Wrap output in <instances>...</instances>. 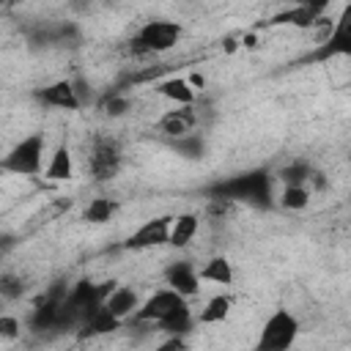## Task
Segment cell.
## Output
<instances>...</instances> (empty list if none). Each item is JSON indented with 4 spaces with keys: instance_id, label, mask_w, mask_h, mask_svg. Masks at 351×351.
Returning <instances> with one entry per match:
<instances>
[{
    "instance_id": "cell-4",
    "label": "cell",
    "mask_w": 351,
    "mask_h": 351,
    "mask_svg": "<svg viewBox=\"0 0 351 351\" xmlns=\"http://www.w3.org/2000/svg\"><path fill=\"white\" fill-rule=\"evenodd\" d=\"M44 148H47V137L41 132H33L27 137H22L0 162V167L5 173H16V176H38L44 173Z\"/></svg>"
},
{
    "instance_id": "cell-25",
    "label": "cell",
    "mask_w": 351,
    "mask_h": 351,
    "mask_svg": "<svg viewBox=\"0 0 351 351\" xmlns=\"http://www.w3.org/2000/svg\"><path fill=\"white\" fill-rule=\"evenodd\" d=\"M0 293H3L5 302L19 299V296L25 293V280H22L19 274H14V271H5V274L0 277Z\"/></svg>"
},
{
    "instance_id": "cell-20",
    "label": "cell",
    "mask_w": 351,
    "mask_h": 351,
    "mask_svg": "<svg viewBox=\"0 0 351 351\" xmlns=\"http://www.w3.org/2000/svg\"><path fill=\"white\" fill-rule=\"evenodd\" d=\"M115 211H118V200L99 195V197L88 200V206L82 208V219L90 222V225H104V222H110L115 217Z\"/></svg>"
},
{
    "instance_id": "cell-12",
    "label": "cell",
    "mask_w": 351,
    "mask_h": 351,
    "mask_svg": "<svg viewBox=\"0 0 351 351\" xmlns=\"http://www.w3.org/2000/svg\"><path fill=\"white\" fill-rule=\"evenodd\" d=\"M197 230H200V217L195 211H184V214L173 217V225H170V247H176V250L189 247L195 241Z\"/></svg>"
},
{
    "instance_id": "cell-10",
    "label": "cell",
    "mask_w": 351,
    "mask_h": 351,
    "mask_svg": "<svg viewBox=\"0 0 351 351\" xmlns=\"http://www.w3.org/2000/svg\"><path fill=\"white\" fill-rule=\"evenodd\" d=\"M33 96L44 104V107H58V110H80L82 101H80V93L74 88L71 80H55L38 90H33Z\"/></svg>"
},
{
    "instance_id": "cell-9",
    "label": "cell",
    "mask_w": 351,
    "mask_h": 351,
    "mask_svg": "<svg viewBox=\"0 0 351 351\" xmlns=\"http://www.w3.org/2000/svg\"><path fill=\"white\" fill-rule=\"evenodd\" d=\"M170 225H173V217H170V214L145 219V222L123 241V250H151V247L170 244Z\"/></svg>"
},
{
    "instance_id": "cell-2",
    "label": "cell",
    "mask_w": 351,
    "mask_h": 351,
    "mask_svg": "<svg viewBox=\"0 0 351 351\" xmlns=\"http://www.w3.org/2000/svg\"><path fill=\"white\" fill-rule=\"evenodd\" d=\"M85 162H88V173H90L93 181H99V184L112 181L123 167V145H121V140L115 134H110V132H96L88 140Z\"/></svg>"
},
{
    "instance_id": "cell-21",
    "label": "cell",
    "mask_w": 351,
    "mask_h": 351,
    "mask_svg": "<svg viewBox=\"0 0 351 351\" xmlns=\"http://www.w3.org/2000/svg\"><path fill=\"white\" fill-rule=\"evenodd\" d=\"M310 197H313V192L307 186H302V184H282L280 206L285 211H302V208H307Z\"/></svg>"
},
{
    "instance_id": "cell-1",
    "label": "cell",
    "mask_w": 351,
    "mask_h": 351,
    "mask_svg": "<svg viewBox=\"0 0 351 351\" xmlns=\"http://www.w3.org/2000/svg\"><path fill=\"white\" fill-rule=\"evenodd\" d=\"M181 36H184V27L178 22H170V19H148L126 41V52L132 58H151V55H159V52L173 49L181 41Z\"/></svg>"
},
{
    "instance_id": "cell-19",
    "label": "cell",
    "mask_w": 351,
    "mask_h": 351,
    "mask_svg": "<svg viewBox=\"0 0 351 351\" xmlns=\"http://www.w3.org/2000/svg\"><path fill=\"white\" fill-rule=\"evenodd\" d=\"M230 310H233V296H228V293H214V296L203 304V310L197 313V324H203V326H208V324H222V321L230 315Z\"/></svg>"
},
{
    "instance_id": "cell-8",
    "label": "cell",
    "mask_w": 351,
    "mask_h": 351,
    "mask_svg": "<svg viewBox=\"0 0 351 351\" xmlns=\"http://www.w3.org/2000/svg\"><path fill=\"white\" fill-rule=\"evenodd\" d=\"M197 126H200V115H197V107L195 104H173V110L162 112L159 121H156L159 134L167 137L170 143L178 140V137L192 134Z\"/></svg>"
},
{
    "instance_id": "cell-24",
    "label": "cell",
    "mask_w": 351,
    "mask_h": 351,
    "mask_svg": "<svg viewBox=\"0 0 351 351\" xmlns=\"http://www.w3.org/2000/svg\"><path fill=\"white\" fill-rule=\"evenodd\" d=\"M173 148L176 151H181L184 156H203V151H206V140L200 137V134H186V137H178V140H173Z\"/></svg>"
},
{
    "instance_id": "cell-6",
    "label": "cell",
    "mask_w": 351,
    "mask_h": 351,
    "mask_svg": "<svg viewBox=\"0 0 351 351\" xmlns=\"http://www.w3.org/2000/svg\"><path fill=\"white\" fill-rule=\"evenodd\" d=\"M189 299L184 296V293H178L176 288H159V291H154L145 302H140V307H137V313L132 315V324H140V326H156L162 318H167L170 313H176L178 307H184Z\"/></svg>"
},
{
    "instance_id": "cell-7",
    "label": "cell",
    "mask_w": 351,
    "mask_h": 351,
    "mask_svg": "<svg viewBox=\"0 0 351 351\" xmlns=\"http://www.w3.org/2000/svg\"><path fill=\"white\" fill-rule=\"evenodd\" d=\"M332 58H351V0L337 14L329 36L310 55V60H332Z\"/></svg>"
},
{
    "instance_id": "cell-13",
    "label": "cell",
    "mask_w": 351,
    "mask_h": 351,
    "mask_svg": "<svg viewBox=\"0 0 351 351\" xmlns=\"http://www.w3.org/2000/svg\"><path fill=\"white\" fill-rule=\"evenodd\" d=\"M121 324H123V321H121V318H115V315L101 304V307H96L93 313H88V315H85V321L80 324V337L110 335V332H115Z\"/></svg>"
},
{
    "instance_id": "cell-27",
    "label": "cell",
    "mask_w": 351,
    "mask_h": 351,
    "mask_svg": "<svg viewBox=\"0 0 351 351\" xmlns=\"http://www.w3.org/2000/svg\"><path fill=\"white\" fill-rule=\"evenodd\" d=\"M296 5H307V8H313V11H318V14H326V8L332 5V0H293Z\"/></svg>"
},
{
    "instance_id": "cell-5",
    "label": "cell",
    "mask_w": 351,
    "mask_h": 351,
    "mask_svg": "<svg viewBox=\"0 0 351 351\" xmlns=\"http://www.w3.org/2000/svg\"><path fill=\"white\" fill-rule=\"evenodd\" d=\"M296 335H299V318L285 310V307H277L266 321H263V329H261V337H258V348L261 351H285L296 343Z\"/></svg>"
},
{
    "instance_id": "cell-17",
    "label": "cell",
    "mask_w": 351,
    "mask_h": 351,
    "mask_svg": "<svg viewBox=\"0 0 351 351\" xmlns=\"http://www.w3.org/2000/svg\"><path fill=\"white\" fill-rule=\"evenodd\" d=\"M71 176H74V159H71L69 145L60 143L52 151V156H49V162L44 167V178H49V181H69Z\"/></svg>"
},
{
    "instance_id": "cell-14",
    "label": "cell",
    "mask_w": 351,
    "mask_h": 351,
    "mask_svg": "<svg viewBox=\"0 0 351 351\" xmlns=\"http://www.w3.org/2000/svg\"><path fill=\"white\" fill-rule=\"evenodd\" d=\"M321 19H324V14H318V11L307 8V5H296V3H293L291 8H285V11L274 14V16L269 19V25H291V27L310 30V27H315Z\"/></svg>"
},
{
    "instance_id": "cell-3",
    "label": "cell",
    "mask_w": 351,
    "mask_h": 351,
    "mask_svg": "<svg viewBox=\"0 0 351 351\" xmlns=\"http://www.w3.org/2000/svg\"><path fill=\"white\" fill-rule=\"evenodd\" d=\"M211 195H222L236 203H250L258 208H271V176L269 170H252L225 184H217Z\"/></svg>"
},
{
    "instance_id": "cell-11",
    "label": "cell",
    "mask_w": 351,
    "mask_h": 351,
    "mask_svg": "<svg viewBox=\"0 0 351 351\" xmlns=\"http://www.w3.org/2000/svg\"><path fill=\"white\" fill-rule=\"evenodd\" d=\"M165 282H167L170 288H176L178 293H184L186 299H192V296H197L203 280H200L197 269H195L189 261H176V263H170V266L165 269Z\"/></svg>"
},
{
    "instance_id": "cell-16",
    "label": "cell",
    "mask_w": 351,
    "mask_h": 351,
    "mask_svg": "<svg viewBox=\"0 0 351 351\" xmlns=\"http://www.w3.org/2000/svg\"><path fill=\"white\" fill-rule=\"evenodd\" d=\"M156 90H159V96H165L173 104H195L197 101L192 82L184 80V77H167V80H162L156 85Z\"/></svg>"
},
{
    "instance_id": "cell-29",
    "label": "cell",
    "mask_w": 351,
    "mask_h": 351,
    "mask_svg": "<svg viewBox=\"0 0 351 351\" xmlns=\"http://www.w3.org/2000/svg\"><path fill=\"white\" fill-rule=\"evenodd\" d=\"M189 82H192V88H195V90H200V88L206 85V77H203V74H192V77H189Z\"/></svg>"
},
{
    "instance_id": "cell-26",
    "label": "cell",
    "mask_w": 351,
    "mask_h": 351,
    "mask_svg": "<svg viewBox=\"0 0 351 351\" xmlns=\"http://www.w3.org/2000/svg\"><path fill=\"white\" fill-rule=\"evenodd\" d=\"M19 332H22V324H19V318L16 315H0V340H14V337H19Z\"/></svg>"
},
{
    "instance_id": "cell-28",
    "label": "cell",
    "mask_w": 351,
    "mask_h": 351,
    "mask_svg": "<svg viewBox=\"0 0 351 351\" xmlns=\"http://www.w3.org/2000/svg\"><path fill=\"white\" fill-rule=\"evenodd\" d=\"M90 5H93V0H69V8L77 11V14H85Z\"/></svg>"
},
{
    "instance_id": "cell-22",
    "label": "cell",
    "mask_w": 351,
    "mask_h": 351,
    "mask_svg": "<svg viewBox=\"0 0 351 351\" xmlns=\"http://www.w3.org/2000/svg\"><path fill=\"white\" fill-rule=\"evenodd\" d=\"M192 321H195V315H192L189 302H186L184 307H178L176 313H170L167 318H162L156 326H159L162 332H167V335H186V332L192 329Z\"/></svg>"
},
{
    "instance_id": "cell-18",
    "label": "cell",
    "mask_w": 351,
    "mask_h": 351,
    "mask_svg": "<svg viewBox=\"0 0 351 351\" xmlns=\"http://www.w3.org/2000/svg\"><path fill=\"white\" fill-rule=\"evenodd\" d=\"M203 282H214V285H230L233 282V263L225 255H214L208 258L200 269H197Z\"/></svg>"
},
{
    "instance_id": "cell-23",
    "label": "cell",
    "mask_w": 351,
    "mask_h": 351,
    "mask_svg": "<svg viewBox=\"0 0 351 351\" xmlns=\"http://www.w3.org/2000/svg\"><path fill=\"white\" fill-rule=\"evenodd\" d=\"M99 107H101L104 115H110V118H121V115H126V112L132 110V101H129L123 93H107V96L99 101Z\"/></svg>"
},
{
    "instance_id": "cell-15",
    "label": "cell",
    "mask_w": 351,
    "mask_h": 351,
    "mask_svg": "<svg viewBox=\"0 0 351 351\" xmlns=\"http://www.w3.org/2000/svg\"><path fill=\"white\" fill-rule=\"evenodd\" d=\"M104 307H107V310H110L115 318L126 321V318H132V315L137 313V307H140L137 291H132V288H126V285H118V288H115V291L107 296Z\"/></svg>"
}]
</instances>
